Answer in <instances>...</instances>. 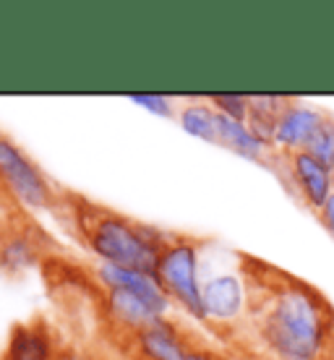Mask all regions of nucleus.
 <instances>
[{"label":"nucleus","instance_id":"obj_1","mask_svg":"<svg viewBox=\"0 0 334 360\" xmlns=\"http://www.w3.org/2000/svg\"><path fill=\"white\" fill-rule=\"evenodd\" d=\"M245 271L251 285L253 337L271 360H324L334 345V308L321 290L271 269Z\"/></svg>","mask_w":334,"mask_h":360},{"label":"nucleus","instance_id":"obj_2","mask_svg":"<svg viewBox=\"0 0 334 360\" xmlns=\"http://www.w3.org/2000/svg\"><path fill=\"white\" fill-rule=\"evenodd\" d=\"M71 198L76 201V207L71 204L73 222H76L79 238L89 248V253H94L102 264L144 271L154 277L160 253H162L170 233L144 225V222H136L131 217L100 207V204H91L86 198Z\"/></svg>","mask_w":334,"mask_h":360},{"label":"nucleus","instance_id":"obj_3","mask_svg":"<svg viewBox=\"0 0 334 360\" xmlns=\"http://www.w3.org/2000/svg\"><path fill=\"white\" fill-rule=\"evenodd\" d=\"M199 262H201V245L193 238L170 233L162 253H160V262H157V269H154V279L160 282V288L165 290V295L170 297L172 306H178L193 321L207 324L204 300H201Z\"/></svg>","mask_w":334,"mask_h":360},{"label":"nucleus","instance_id":"obj_4","mask_svg":"<svg viewBox=\"0 0 334 360\" xmlns=\"http://www.w3.org/2000/svg\"><path fill=\"white\" fill-rule=\"evenodd\" d=\"M0 183L8 188L21 209H55L60 204V193L55 191L39 165L29 157L8 134L0 131Z\"/></svg>","mask_w":334,"mask_h":360},{"label":"nucleus","instance_id":"obj_5","mask_svg":"<svg viewBox=\"0 0 334 360\" xmlns=\"http://www.w3.org/2000/svg\"><path fill=\"white\" fill-rule=\"evenodd\" d=\"M201 300L207 324L219 332H230L243 324L251 314V285L245 271H219L201 282Z\"/></svg>","mask_w":334,"mask_h":360},{"label":"nucleus","instance_id":"obj_6","mask_svg":"<svg viewBox=\"0 0 334 360\" xmlns=\"http://www.w3.org/2000/svg\"><path fill=\"white\" fill-rule=\"evenodd\" d=\"M139 360H219L214 350L201 345L172 316H162L131 337Z\"/></svg>","mask_w":334,"mask_h":360},{"label":"nucleus","instance_id":"obj_7","mask_svg":"<svg viewBox=\"0 0 334 360\" xmlns=\"http://www.w3.org/2000/svg\"><path fill=\"white\" fill-rule=\"evenodd\" d=\"M266 167L285 175L288 188L293 191V193H298L300 201H303L311 212H316V214L326 204V198L332 196V191H334L332 167L321 162L319 157H314L308 149L293 152V154L271 152Z\"/></svg>","mask_w":334,"mask_h":360},{"label":"nucleus","instance_id":"obj_8","mask_svg":"<svg viewBox=\"0 0 334 360\" xmlns=\"http://www.w3.org/2000/svg\"><path fill=\"white\" fill-rule=\"evenodd\" d=\"M324 120H326L324 110L311 108V105L300 102V99H290V105L285 108L280 120H277L271 149L282 154L303 152L314 141V136H316V131L321 128Z\"/></svg>","mask_w":334,"mask_h":360},{"label":"nucleus","instance_id":"obj_9","mask_svg":"<svg viewBox=\"0 0 334 360\" xmlns=\"http://www.w3.org/2000/svg\"><path fill=\"white\" fill-rule=\"evenodd\" d=\"M60 345L55 329L45 319L18 321L8 334V342L0 352V360H58Z\"/></svg>","mask_w":334,"mask_h":360},{"label":"nucleus","instance_id":"obj_10","mask_svg":"<svg viewBox=\"0 0 334 360\" xmlns=\"http://www.w3.org/2000/svg\"><path fill=\"white\" fill-rule=\"evenodd\" d=\"M105 316L110 324L115 326L120 334H126L128 340L146 329V326L162 319L144 297H139L131 290L123 288H105Z\"/></svg>","mask_w":334,"mask_h":360},{"label":"nucleus","instance_id":"obj_11","mask_svg":"<svg viewBox=\"0 0 334 360\" xmlns=\"http://www.w3.org/2000/svg\"><path fill=\"white\" fill-rule=\"evenodd\" d=\"M94 277H97V282H100L102 288L131 290V292H136L139 297H144L146 303H149L160 316H170V311H172L170 297L165 295V290L160 288V282H157L152 274L97 262V266H94Z\"/></svg>","mask_w":334,"mask_h":360},{"label":"nucleus","instance_id":"obj_12","mask_svg":"<svg viewBox=\"0 0 334 360\" xmlns=\"http://www.w3.org/2000/svg\"><path fill=\"white\" fill-rule=\"evenodd\" d=\"M217 144L225 146V149H230V152H235V154H240L243 160L262 162V165H269V157H271V152H274V149H269L266 144H262V141L248 131L245 123L219 115V112H217Z\"/></svg>","mask_w":334,"mask_h":360},{"label":"nucleus","instance_id":"obj_13","mask_svg":"<svg viewBox=\"0 0 334 360\" xmlns=\"http://www.w3.org/2000/svg\"><path fill=\"white\" fill-rule=\"evenodd\" d=\"M39 262V245L32 227L24 225L0 238V269L6 274H24Z\"/></svg>","mask_w":334,"mask_h":360},{"label":"nucleus","instance_id":"obj_14","mask_svg":"<svg viewBox=\"0 0 334 360\" xmlns=\"http://www.w3.org/2000/svg\"><path fill=\"white\" fill-rule=\"evenodd\" d=\"M290 99L293 97H282V94H251V108H248L245 126L269 149H271V141H274L277 120H280V115L290 105Z\"/></svg>","mask_w":334,"mask_h":360},{"label":"nucleus","instance_id":"obj_15","mask_svg":"<svg viewBox=\"0 0 334 360\" xmlns=\"http://www.w3.org/2000/svg\"><path fill=\"white\" fill-rule=\"evenodd\" d=\"M175 117L186 134L196 136L201 141H209V144H217V110L212 108L209 99L183 102Z\"/></svg>","mask_w":334,"mask_h":360},{"label":"nucleus","instance_id":"obj_16","mask_svg":"<svg viewBox=\"0 0 334 360\" xmlns=\"http://www.w3.org/2000/svg\"><path fill=\"white\" fill-rule=\"evenodd\" d=\"M27 225V219L21 217V207L16 204V198L11 196L8 188L0 183V238H6L8 233Z\"/></svg>","mask_w":334,"mask_h":360},{"label":"nucleus","instance_id":"obj_17","mask_svg":"<svg viewBox=\"0 0 334 360\" xmlns=\"http://www.w3.org/2000/svg\"><path fill=\"white\" fill-rule=\"evenodd\" d=\"M209 102H212V108L217 110L219 115L245 123L248 108H251V94H217V97H212Z\"/></svg>","mask_w":334,"mask_h":360},{"label":"nucleus","instance_id":"obj_18","mask_svg":"<svg viewBox=\"0 0 334 360\" xmlns=\"http://www.w3.org/2000/svg\"><path fill=\"white\" fill-rule=\"evenodd\" d=\"M308 152L314 154V157H319V160L324 165H329V167L334 165V117L332 115H326V120L321 123L316 136H314V141L308 144Z\"/></svg>","mask_w":334,"mask_h":360},{"label":"nucleus","instance_id":"obj_19","mask_svg":"<svg viewBox=\"0 0 334 360\" xmlns=\"http://www.w3.org/2000/svg\"><path fill=\"white\" fill-rule=\"evenodd\" d=\"M131 102L139 105V108L149 110V112H154V115H162V117H172L175 112H178V110L172 108L170 99L162 97V94H134Z\"/></svg>","mask_w":334,"mask_h":360},{"label":"nucleus","instance_id":"obj_20","mask_svg":"<svg viewBox=\"0 0 334 360\" xmlns=\"http://www.w3.org/2000/svg\"><path fill=\"white\" fill-rule=\"evenodd\" d=\"M319 222L326 227V233L334 238V191H332V196L326 198V204L321 207V212H319Z\"/></svg>","mask_w":334,"mask_h":360},{"label":"nucleus","instance_id":"obj_21","mask_svg":"<svg viewBox=\"0 0 334 360\" xmlns=\"http://www.w3.org/2000/svg\"><path fill=\"white\" fill-rule=\"evenodd\" d=\"M58 360H89L84 352L73 350V347H65V350H60V355H58Z\"/></svg>","mask_w":334,"mask_h":360},{"label":"nucleus","instance_id":"obj_22","mask_svg":"<svg viewBox=\"0 0 334 360\" xmlns=\"http://www.w3.org/2000/svg\"><path fill=\"white\" fill-rule=\"evenodd\" d=\"M324 360H334V345H332V350L326 352V358H324Z\"/></svg>","mask_w":334,"mask_h":360},{"label":"nucleus","instance_id":"obj_23","mask_svg":"<svg viewBox=\"0 0 334 360\" xmlns=\"http://www.w3.org/2000/svg\"><path fill=\"white\" fill-rule=\"evenodd\" d=\"M219 360H238V358H227V355H219Z\"/></svg>","mask_w":334,"mask_h":360},{"label":"nucleus","instance_id":"obj_24","mask_svg":"<svg viewBox=\"0 0 334 360\" xmlns=\"http://www.w3.org/2000/svg\"><path fill=\"white\" fill-rule=\"evenodd\" d=\"M332 180H334V165H332Z\"/></svg>","mask_w":334,"mask_h":360}]
</instances>
